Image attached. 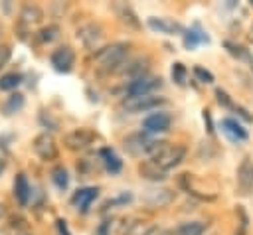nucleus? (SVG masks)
Segmentation results:
<instances>
[{
    "label": "nucleus",
    "mask_w": 253,
    "mask_h": 235,
    "mask_svg": "<svg viewBox=\"0 0 253 235\" xmlns=\"http://www.w3.org/2000/svg\"><path fill=\"white\" fill-rule=\"evenodd\" d=\"M251 174H253V168H251Z\"/></svg>",
    "instance_id": "a19ab883"
},
{
    "label": "nucleus",
    "mask_w": 253,
    "mask_h": 235,
    "mask_svg": "<svg viewBox=\"0 0 253 235\" xmlns=\"http://www.w3.org/2000/svg\"><path fill=\"white\" fill-rule=\"evenodd\" d=\"M51 182L55 184V188L65 190V188L69 186V174H67V170H65L63 166H55V168L51 170Z\"/></svg>",
    "instance_id": "b1692460"
},
{
    "label": "nucleus",
    "mask_w": 253,
    "mask_h": 235,
    "mask_svg": "<svg viewBox=\"0 0 253 235\" xmlns=\"http://www.w3.org/2000/svg\"><path fill=\"white\" fill-rule=\"evenodd\" d=\"M22 83V75L20 73H4L0 77V91H12Z\"/></svg>",
    "instance_id": "393cba45"
},
{
    "label": "nucleus",
    "mask_w": 253,
    "mask_h": 235,
    "mask_svg": "<svg viewBox=\"0 0 253 235\" xmlns=\"http://www.w3.org/2000/svg\"><path fill=\"white\" fill-rule=\"evenodd\" d=\"M126 51H128V45L123 43V41L101 47V49L95 53L99 71H101V73H111V71L119 69V65H123V61H125V57H126Z\"/></svg>",
    "instance_id": "f257e3e1"
},
{
    "label": "nucleus",
    "mask_w": 253,
    "mask_h": 235,
    "mask_svg": "<svg viewBox=\"0 0 253 235\" xmlns=\"http://www.w3.org/2000/svg\"><path fill=\"white\" fill-rule=\"evenodd\" d=\"M206 231V225L200 223V221H188V223H182L178 229H176V235H204Z\"/></svg>",
    "instance_id": "5701e85b"
},
{
    "label": "nucleus",
    "mask_w": 253,
    "mask_h": 235,
    "mask_svg": "<svg viewBox=\"0 0 253 235\" xmlns=\"http://www.w3.org/2000/svg\"><path fill=\"white\" fill-rule=\"evenodd\" d=\"M49 61H51V65H53L55 71L69 73L73 69V63H75V51L69 45H59L57 49L51 51Z\"/></svg>",
    "instance_id": "39448f33"
},
{
    "label": "nucleus",
    "mask_w": 253,
    "mask_h": 235,
    "mask_svg": "<svg viewBox=\"0 0 253 235\" xmlns=\"http://www.w3.org/2000/svg\"><path fill=\"white\" fill-rule=\"evenodd\" d=\"M121 16H123V22H125V24H130L132 28H138V20L134 18V14H132L130 8H123V10H121Z\"/></svg>",
    "instance_id": "c756f323"
},
{
    "label": "nucleus",
    "mask_w": 253,
    "mask_h": 235,
    "mask_svg": "<svg viewBox=\"0 0 253 235\" xmlns=\"http://www.w3.org/2000/svg\"><path fill=\"white\" fill-rule=\"evenodd\" d=\"M6 170V160H4V156H0V174Z\"/></svg>",
    "instance_id": "e433bc0d"
},
{
    "label": "nucleus",
    "mask_w": 253,
    "mask_h": 235,
    "mask_svg": "<svg viewBox=\"0 0 253 235\" xmlns=\"http://www.w3.org/2000/svg\"><path fill=\"white\" fill-rule=\"evenodd\" d=\"M34 152L45 160V162H51L57 158V144H55V138L47 132H42L34 138Z\"/></svg>",
    "instance_id": "423d86ee"
},
{
    "label": "nucleus",
    "mask_w": 253,
    "mask_h": 235,
    "mask_svg": "<svg viewBox=\"0 0 253 235\" xmlns=\"http://www.w3.org/2000/svg\"><path fill=\"white\" fill-rule=\"evenodd\" d=\"M184 156H186V148H184L182 144H170V142H164V140H162V144H160V148L156 150V154L152 156V160H154L164 172H168V170L176 168V166L184 160Z\"/></svg>",
    "instance_id": "f03ea898"
},
{
    "label": "nucleus",
    "mask_w": 253,
    "mask_h": 235,
    "mask_svg": "<svg viewBox=\"0 0 253 235\" xmlns=\"http://www.w3.org/2000/svg\"><path fill=\"white\" fill-rule=\"evenodd\" d=\"M57 229H59V233H61V235H71V233L67 231V225H65V221H63V219H57Z\"/></svg>",
    "instance_id": "c9c22d12"
},
{
    "label": "nucleus",
    "mask_w": 253,
    "mask_h": 235,
    "mask_svg": "<svg viewBox=\"0 0 253 235\" xmlns=\"http://www.w3.org/2000/svg\"><path fill=\"white\" fill-rule=\"evenodd\" d=\"M10 55H12L10 47H8V45H0V67H4V65L8 63Z\"/></svg>",
    "instance_id": "7c9ffc66"
},
{
    "label": "nucleus",
    "mask_w": 253,
    "mask_h": 235,
    "mask_svg": "<svg viewBox=\"0 0 253 235\" xmlns=\"http://www.w3.org/2000/svg\"><path fill=\"white\" fill-rule=\"evenodd\" d=\"M109 229H111V221L107 219V221H103V223L99 225V229L95 231V235H109Z\"/></svg>",
    "instance_id": "72a5a7b5"
},
{
    "label": "nucleus",
    "mask_w": 253,
    "mask_h": 235,
    "mask_svg": "<svg viewBox=\"0 0 253 235\" xmlns=\"http://www.w3.org/2000/svg\"><path fill=\"white\" fill-rule=\"evenodd\" d=\"M146 24H148L150 30H154L158 34H170V36L184 34V26L180 22L172 20V18H156V16H152V18H148Z\"/></svg>",
    "instance_id": "9b49d317"
},
{
    "label": "nucleus",
    "mask_w": 253,
    "mask_h": 235,
    "mask_svg": "<svg viewBox=\"0 0 253 235\" xmlns=\"http://www.w3.org/2000/svg\"><path fill=\"white\" fill-rule=\"evenodd\" d=\"M0 32H2V26H0Z\"/></svg>",
    "instance_id": "79ce46f5"
},
{
    "label": "nucleus",
    "mask_w": 253,
    "mask_h": 235,
    "mask_svg": "<svg viewBox=\"0 0 253 235\" xmlns=\"http://www.w3.org/2000/svg\"><path fill=\"white\" fill-rule=\"evenodd\" d=\"M198 43H210V38L206 36V32H202L200 24H196L192 30L184 32V47L186 49H194Z\"/></svg>",
    "instance_id": "dca6fc26"
},
{
    "label": "nucleus",
    "mask_w": 253,
    "mask_h": 235,
    "mask_svg": "<svg viewBox=\"0 0 253 235\" xmlns=\"http://www.w3.org/2000/svg\"><path fill=\"white\" fill-rule=\"evenodd\" d=\"M170 124H172V118H170V115H166V113H152V115H148V117L142 120V128H144L146 132H150V134L166 132V130L170 128Z\"/></svg>",
    "instance_id": "f8f14e48"
},
{
    "label": "nucleus",
    "mask_w": 253,
    "mask_h": 235,
    "mask_svg": "<svg viewBox=\"0 0 253 235\" xmlns=\"http://www.w3.org/2000/svg\"><path fill=\"white\" fill-rule=\"evenodd\" d=\"M172 79H174L176 85H180V87L186 85V67H184V63H174V65H172Z\"/></svg>",
    "instance_id": "bb28decb"
},
{
    "label": "nucleus",
    "mask_w": 253,
    "mask_h": 235,
    "mask_svg": "<svg viewBox=\"0 0 253 235\" xmlns=\"http://www.w3.org/2000/svg\"><path fill=\"white\" fill-rule=\"evenodd\" d=\"M146 63H148V59H146V57H144V59H142V57H138V59H134L128 67H125V71H123V73H125V75H128V77H130V81H132V79H138V77H144V75H146V69H148V65H146Z\"/></svg>",
    "instance_id": "aec40b11"
},
{
    "label": "nucleus",
    "mask_w": 253,
    "mask_h": 235,
    "mask_svg": "<svg viewBox=\"0 0 253 235\" xmlns=\"http://www.w3.org/2000/svg\"><path fill=\"white\" fill-rule=\"evenodd\" d=\"M103 36H105L103 28L99 24H95V22H89V24L81 26L79 32H77V38L83 41V45L87 49H99V45L103 41Z\"/></svg>",
    "instance_id": "0eeeda50"
},
{
    "label": "nucleus",
    "mask_w": 253,
    "mask_h": 235,
    "mask_svg": "<svg viewBox=\"0 0 253 235\" xmlns=\"http://www.w3.org/2000/svg\"><path fill=\"white\" fill-rule=\"evenodd\" d=\"M30 184H28V178H26V174H16V178H14V197L18 199V203L20 205H26L28 203V199H30Z\"/></svg>",
    "instance_id": "2eb2a0df"
},
{
    "label": "nucleus",
    "mask_w": 253,
    "mask_h": 235,
    "mask_svg": "<svg viewBox=\"0 0 253 235\" xmlns=\"http://www.w3.org/2000/svg\"><path fill=\"white\" fill-rule=\"evenodd\" d=\"M221 128L225 132V136L233 142H239V140H247V130L235 120V118H223L221 120Z\"/></svg>",
    "instance_id": "4468645a"
},
{
    "label": "nucleus",
    "mask_w": 253,
    "mask_h": 235,
    "mask_svg": "<svg viewBox=\"0 0 253 235\" xmlns=\"http://www.w3.org/2000/svg\"><path fill=\"white\" fill-rule=\"evenodd\" d=\"M160 235H176V231H162Z\"/></svg>",
    "instance_id": "58836bf2"
},
{
    "label": "nucleus",
    "mask_w": 253,
    "mask_h": 235,
    "mask_svg": "<svg viewBox=\"0 0 253 235\" xmlns=\"http://www.w3.org/2000/svg\"><path fill=\"white\" fill-rule=\"evenodd\" d=\"M166 99L164 97H156V95H136V97H125L123 99V109L128 113H140V111H150L156 109L160 105H164Z\"/></svg>",
    "instance_id": "7ed1b4c3"
},
{
    "label": "nucleus",
    "mask_w": 253,
    "mask_h": 235,
    "mask_svg": "<svg viewBox=\"0 0 253 235\" xmlns=\"http://www.w3.org/2000/svg\"><path fill=\"white\" fill-rule=\"evenodd\" d=\"M40 122H42L43 126H47V124H49V128H51V130H55V128H57V120H53L49 115L45 117V113H42V115H40Z\"/></svg>",
    "instance_id": "2f4dec72"
},
{
    "label": "nucleus",
    "mask_w": 253,
    "mask_h": 235,
    "mask_svg": "<svg viewBox=\"0 0 253 235\" xmlns=\"http://www.w3.org/2000/svg\"><path fill=\"white\" fill-rule=\"evenodd\" d=\"M4 213H6V205H4L2 201H0V219L4 217Z\"/></svg>",
    "instance_id": "4c0bfd02"
},
{
    "label": "nucleus",
    "mask_w": 253,
    "mask_h": 235,
    "mask_svg": "<svg viewBox=\"0 0 253 235\" xmlns=\"http://www.w3.org/2000/svg\"><path fill=\"white\" fill-rule=\"evenodd\" d=\"M237 174H239V176H237V182H239L243 194H247V192H249V182H253V174H251L249 160H243V164H241V168H239Z\"/></svg>",
    "instance_id": "4be33fe9"
},
{
    "label": "nucleus",
    "mask_w": 253,
    "mask_h": 235,
    "mask_svg": "<svg viewBox=\"0 0 253 235\" xmlns=\"http://www.w3.org/2000/svg\"><path fill=\"white\" fill-rule=\"evenodd\" d=\"M22 107H24V95L22 93H12L4 103V115H14V113L22 111Z\"/></svg>",
    "instance_id": "412c9836"
},
{
    "label": "nucleus",
    "mask_w": 253,
    "mask_h": 235,
    "mask_svg": "<svg viewBox=\"0 0 253 235\" xmlns=\"http://www.w3.org/2000/svg\"><path fill=\"white\" fill-rule=\"evenodd\" d=\"M20 18H22L24 24H38L43 18V10L40 6H36V4H26L22 8V12H20Z\"/></svg>",
    "instance_id": "6ab92c4d"
},
{
    "label": "nucleus",
    "mask_w": 253,
    "mask_h": 235,
    "mask_svg": "<svg viewBox=\"0 0 253 235\" xmlns=\"http://www.w3.org/2000/svg\"><path fill=\"white\" fill-rule=\"evenodd\" d=\"M57 36H59V28H57L55 24L45 26V28H42V30L38 32V39H40L42 43H49V41H53Z\"/></svg>",
    "instance_id": "a878e982"
},
{
    "label": "nucleus",
    "mask_w": 253,
    "mask_h": 235,
    "mask_svg": "<svg viewBox=\"0 0 253 235\" xmlns=\"http://www.w3.org/2000/svg\"><path fill=\"white\" fill-rule=\"evenodd\" d=\"M138 174H140V178L150 180V182H162V180H166V172L152 158L150 160H142L138 164Z\"/></svg>",
    "instance_id": "ddd939ff"
},
{
    "label": "nucleus",
    "mask_w": 253,
    "mask_h": 235,
    "mask_svg": "<svg viewBox=\"0 0 253 235\" xmlns=\"http://www.w3.org/2000/svg\"><path fill=\"white\" fill-rule=\"evenodd\" d=\"M95 138H97V134L91 128H73L63 136V144L69 150H83V148L91 146Z\"/></svg>",
    "instance_id": "20e7f679"
},
{
    "label": "nucleus",
    "mask_w": 253,
    "mask_h": 235,
    "mask_svg": "<svg viewBox=\"0 0 253 235\" xmlns=\"http://www.w3.org/2000/svg\"><path fill=\"white\" fill-rule=\"evenodd\" d=\"M202 117H204V122H206V126H208V132H213V122H211V115H210V111L204 109V111H202Z\"/></svg>",
    "instance_id": "473e14b6"
},
{
    "label": "nucleus",
    "mask_w": 253,
    "mask_h": 235,
    "mask_svg": "<svg viewBox=\"0 0 253 235\" xmlns=\"http://www.w3.org/2000/svg\"><path fill=\"white\" fill-rule=\"evenodd\" d=\"M162 85V79L160 77H138V79H132L128 85H126V97H136V95H150L156 87Z\"/></svg>",
    "instance_id": "6e6552de"
},
{
    "label": "nucleus",
    "mask_w": 253,
    "mask_h": 235,
    "mask_svg": "<svg viewBox=\"0 0 253 235\" xmlns=\"http://www.w3.org/2000/svg\"><path fill=\"white\" fill-rule=\"evenodd\" d=\"M215 99H217V103L221 105V107H227V109H233V103H231V99H229V95L223 91V89H215Z\"/></svg>",
    "instance_id": "c85d7f7f"
},
{
    "label": "nucleus",
    "mask_w": 253,
    "mask_h": 235,
    "mask_svg": "<svg viewBox=\"0 0 253 235\" xmlns=\"http://www.w3.org/2000/svg\"><path fill=\"white\" fill-rule=\"evenodd\" d=\"M99 154H101V158H103V166H105L107 172H111V174H119V172H121V168H123V160L115 154L113 148H101Z\"/></svg>",
    "instance_id": "f3484780"
},
{
    "label": "nucleus",
    "mask_w": 253,
    "mask_h": 235,
    "mask_svg": "<svg viewBox=\"0 0 253 235\" xmlns=\"http://www.w3.org/2000/svg\"><path fill=\"white\" fill-rule=\"evenodd\" d=\"M97 196H99V188H93V186H89V188H79V190L71 196V205H73L77 211L87 213L89 207H91V203L97 199Z\"/></svg>",
    "instance_id": "9d476101"
},
{
    "label": "nucleus",
    "mask_w": 253,
    "mask_h": 235,
    "mask_svg": "<svg viewBox=\"0 0 253 235\" xmlns=\"http://www.w3.org/2000/svg\"><path fill=\"white\" fill-rule=\"evenodd\" d=\"M194 75H196L202 83H211V81H213V75H211L208 69L200 67V65H196V67H194Z\"/></svg>",
    "instance_id": "cd10ccee"
},
{
    "label": "nucleus",
    "mask_w": 253,
    "mask_h": 235,
    "mask_svg": "<svg viewBox=\"0 0 253 235\" xmlns=\"http://www.w3.org/2000/svg\"><path fill=\"white\" fill-rule=\"evenodd\" d=\"M24 235H30V233H24Z\"/></svg>",
    "instance_id": "ea45409f"
},
{
    "label": "nucleus",
    "mask_w": 253,
    "mask_h": 235,
    "mask_svg": "<svg viewBox=\"0 0 253 235\" xmlns=\"http://www.w3.org/2000/svg\"><path fill=\"white\" fill-rule=\"evenodd\" d=\"M233 111H235V113H239L245 120H253V117H251V115H247V111H245L243 107H235V105H233Z\"/></svg>",
    "instance_id": "f704fd0d"
},
{
    "label": "nucleus",
    "mask_w": 253,
    "mask_h": 235,
    "mask_svg": "<svg viewBox=\"0 0 253 235\" xmlns=\"http://www.w3.org/2000/svg\"><path fill=\"white\" fill-rule=\"evenodd\" d=\"M142 201L152 207H166L174 201V192L168 188H150V190H144Z\"/></svg>",
    "instance_id": "1a4fd4ad"
},
{
    "label": "nucleus",
    "mask_w": 253,
    "mask_h": 235,
    "mask_svg": "<svg viewBox=\"0 0 253 235\" xmlns=\"http://www.w3.org/2000/svg\"><path fill=\"white\" fill-rule=\"evenodd\" d=\"M154 229L152 223H146V221H125L123 229H121V235H148L150 231Z\"/></svg>",
    "instance_id": "a211bd4d"
}]
</instances>
